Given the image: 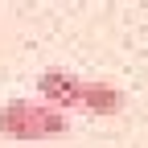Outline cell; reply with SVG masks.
<instances>
[{
  "instance_id": "3",
  "label": "cell",
  "mask_w": 148,
  "mask_h": 148,
  "mask_svg": "<svg viewBox=\"0 0 148 148\" xmlns=\"http://www.w3.org/2000/svg\"><path fill=\"white\" fill-rule=\"evenodd\" d=\"M127 103L123 86L107 82V78H86V95H82V111H90V115H119Z\"/></svg>"
},
{
  "instance_id": "2",
  "label": "cell",
  "mask_w": 148,
  "mask_h": 148,
  "mask_svg": "<svg viewBox=\"0 0 148 148\" xmlns=\"http://www.w3.org/2000/svg\"><path fill=\"white\" fill-rule=\"evenodd\" d=\"M37 95H41V103L58 107V111H82L86 78H78L74 70H41L37 74Z\"/></svg>"
},
{
  "instance_id": "1",
  "label": "cell",
  "mask_w": 148,
  "mask_h": 148,
  "mask_svg": "<svg viewBox=\"0 0 148 148\" xmlns=\"http://www.w3.org/2000/svg\"><path fill=\"white\" fill-rule=\"evenodd\" d=\"M66 132H70L66 111L49 107L41 99H8L0 107V136L8 140H53Z\"/></svg>"
}]
</instances>
